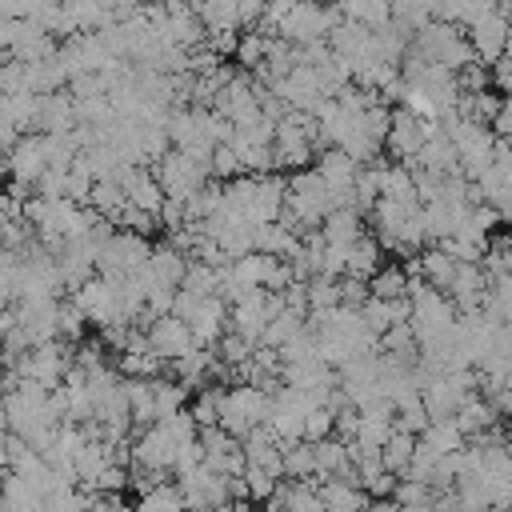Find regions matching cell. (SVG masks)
<instances>
[{
	"mask_svg": "<svg viewBox=\"0 0 512 512\" xmlns=\"http://www.w3.org/2000/svg\"><path fill=\"white\" fill-rule=\"evenodd\" d=\"M268 412H272V400L264 388H232L224 392L220 400V428L232 432L236 440H244L248 432H256L260 424H268Z\"/></svg>",
	"mask_w": 512,
	"mask_h": 512,
	"instance_id": "6da1fadb",
	"label": "cell"
},
{
	"mask_svg": "<svg viewBox=\"0 0 512 512\" xmlns=\"http://www.w3.org/2000/svg\"><path fill=\"white\" fill-rule=\"evenodd\" d=\"M176 476H180V480H176V488H180V496H184L188 512H216L220 504H228V500H232L228 476L212 472L208 464H196V468L176 472Z\"/></svg>",
	"mask_w": 512,
	"mask_h": 512,
	"instance_id": "7a4b0ae2",
	"label": "cell"
},
{
	"mask_svg": "<svg viewBox=\"0 0 512 512\" xmlns=\"http://www.w3.org/2000/svg\"><path fill=\"white\" fill-rule=\"evenodd\" d=\"M48 172V148H44V132H24L16 140V148L8 152V176H12V192L24 196V188H36L40 176Z\"/></svg>",
	"mask_w": 512,
	"mask_h": 512,
	"instance_id": "3957f363",
	"label": "cell"
},
{
	"mask_svg": "<svg viewBox=\"0 0 512 512\" xmlns=\"http://www.w3.org/2000/svg\"><path fill=\"white\" fill-rule=\"evenodd\" d=\"M204 176H208V164L200 156H188V152L164 156L156 168V180L172 200H188V196L204 192Z\"/></svg>",
	"mask_w": 512,
	"mask_h": 512,
	"instance_id": "277c9868",
	"label": "cell"
},
{
	"mask_svg": "<svg viewBox=\"0 0 512 512\" xmlns=\"http://www.w3.org/2000/svg\"><path fill=\"white\" fill-rule=\"evenodd\" d=\"M148 244L140 240V236H128V232H120V236H108L104 240V248H100V256H96V268H100V276L104 280H116V276H128V272H140L144 264H148Z\"/></svg>",
	"mask_w": 512,
	"mask_h": 512,
	"instance_id": "5b68a950",
	"label": "cell"
},
{
	"mask_svg": "<svg viewBox=\"0 0 512 512\" xmlns=\"http://www.w3.org/2000/svg\"><path fill=\"white\" fill-rule=\"evenodd\" d=\"M284 304L268 292V288H260V292H248V296H240L236 300V308H232V324H236V336H244V340H264V332H268V324H272V316L280 312Z\"/></svg>",
	"mask_w": 512,
	"mask_h": 512,
	"instance_id": "8992f818",
	"label": "cell"
},
{
	"mask_svg": "<svg viewBox=\"0 0 512 512\" xmlns=\"http://www.w3.org/2000/svg\"><path fill=\"white\" fill-rule=\"evenodd\" d=\"M72 300L80 304L84 320H92V324H124L120 320V304H116V288L104 276L100 280H84Z\"/></svg>",
	"mask_w": 512,
	"mask_h": 512,
	"instance_id": "52a82bcc",
	"label": "cell"
},
{
	"mask_svg": "<svg viewBox=\"0 0 512 512\" xmlns=\"http://www.w3.org/2000/svg\"><path fill=\"white\" fill-rule=\"evenodd\" d=\"M148 348L160 356V360H180L196 348V336L188 328V320L180 316H160L152 328H148Z\"/></svg>",
	"mask_w": 512,
	"mask_h": 512,
	"instance_id": "ba28073f",
	"label": "cell"
},
{
	"mask_svg": "<svg viewBox=\"0 0 512 512\" xmlns=\"http://www.w3.org/2000/svg\"><path fill=\"white\" fill-rule=\"evenodd\" d=\"M8 56H12V60H20V64L48 60V56H52V36H48V28H44V24H36V20H16V32H12Z\"/></svg>",
	"mask_w": 512,
	"mask_h": 512,
	"instance_id": "9c48e42d",
	"label": "cell"
},
{
	"mask_svg": "<svg viewBox=\"0 0 512 512\" xmlns=\"http://www.w3.org/2000/svg\"><path fill=\"white\" fill-rule=\"evenodd\" d=\"M320 496H324V508L328 512H360L372 496L356 484V476H332L320 484Z\"/></svg>",
	"mask_w": 512,
	"mask_h": 512,
	"instance_id": "30bf717a",
	"label": "cell"
},
{
	"mask_svg": "<svg viewBox=\"0 0 512 512\" xmlns=\"http://www.w3.org/2000/svg\"><path fill=\"white\" fill-rule=\"evenodd\" d=\"M412 456H416V440H412V432H392L388 436V444L380 448V460H384V468L392 472V476H404L408 468H412Z\"/></svg>",
	"mask_w": 512,
	"mask_h": 512,
	"instance_id": "8fae6325",
	"label": "cell"
},
{
	"mask_svg": "<svg viewBox=\"0 0 512 512\" xmlns=\"http://www.w3.org/2000/svg\"><path fill=\"white\" fill-rule=\"evenodd\" d=\"M284 476H288V480H308V476H316V444H312V440L284 444Z\"/></svg>",
	"mask_w": 512,
	"mask_h": 512,
	"instance_id": "7c38bea8",
	"label": "cell"
},
{
	"mask_svg": "<svg viewBox=\"0 0 512 512\" xmlns=\"http://www.w3.org/2000/svg\"><path fill=\"white\" fill-rule=\"evenodd\" d=\"M300 332H304L300 308H280V312L272 316L268 332H264V344H268V348H284V344H292V340H296Z\"/></svg>",
	"mask_w": 512,
	"mask_h": 512,
	"instance_id": "4fadbf2b",
	"label": "cell"
},
{
	"mask_svg": "<svg viewBox=\"0 0 512 512\" xmlns=\"http://www.w3.org/2000/svg\"><path fill=\"white\" fill-rule=\"evenodd\" d=\"M184 272H188V264L180 260V252L176 248H156L152 256H148V276L152 280H164V284H180L184 280Z\"/></svg>",
	"mask_w": 512,
	"mask_h": 512,
	"instance_id": "5bb4252c",
	"label": "cell"
},
{
	"mask_svg": "<svg viewBox=\"0 0 512 512\" xmlns=\"http://www.w3.org/2000/svg\"><path fill=\"white\" fill-rule=\"evenodd\" d=\"M136 512H188V504H184V496H180L176 484H156V488H148L140 496Z\"/></svg>",
	"mask_w": 512,
	"mask_h": 512,
	"instance_id": "9a60e30c",
	"label": "cell"
},
{
	"mask_svg": "<svg viewBox=\"0 0 512 512\" xmlns=\"http://www.w3.org/2000/svg\"><path fill=\"white\" fill-rule=\"evenodd\" d=\"M280 496H284L288 512H328L320 488H312V484H304V480H292L288 488H280Z\"/></svg>",
	"mask_w": 512,
	"mask_h": 512,
	"instance_id": "2e32d148",
	"label": "cell"
},
{
	"mask_svg": "<svg viewBox=\"0 0 512 512\" xmlns=\"http://www.w3.org/2000/svg\"><path fill=\"white\" fill-rule=\"evenodd\" d=\"M244 484H248V500H268V496H276V488H280V476L276 472H268V468H256V464H248L244 468Z\"/></svg>",
	"mask_w": 512,
	"mask_h": 512,
	"instance_id": "e0dca14e",
	"label": "cell"
},
{
	"mask_svg": "<svg viewBox=\"0 0 512 512\" xmlns=\"http://www.w3.org/2000/svg\"><path fill=\"white\" fill-rule=\"evenodd\" d=\"M308 300H312V308H316V312H328V308L340 300V288H336L328 276H324V280H312V288H308Z\"/></svg>",
	"mask_w": 512,
	"mask_h": 512,
	"instance_id": "ac0fdd59",
	"label": "cell"
},
{
	"mask_svg": "<svg viewBox=\"0 0 512 512\" xmlns=\"http://www.w3.org/2000/svg\"><path fill=\"white\" fill-rule=\"evenodd\" d=\"M56 324H60V336H80V328H84V312H80V304H76V300L60 304Z\"/></svg>",
	"mask_w": 512,
	"mask_h": 512,
	"instance_id": "d6986e66",
	"label": "cell"
},
{
	"mask_svg": "<svg viewBox=\"0 0 512 512\" xmlns=\"http://www.w3.org/2000/svg\"><path fill=\"white\" fill-rule=\"evenodd\" d=\"M204 364H208V352H200V348H192L188 356H180V360H176V368H180V376H184V380H196V376L204 372Z\"/></svg>",
	"mask_w": 512,
	"mask_h": 512,
	"instance_id": "ffe728a7",
	"label": "cell"
},
{
	"mask_svg": "<svg viewBox=\"0 0 512 512\" xmlns=\"http://www.w3.org/2000/svg\"><path fill=\"white\" fill-rule=\"evenodd\" d=\"M400 284H404L400 272H384V276H376V296H380V300H392V296L400 292Z\"/></svg>",
	"mask_w": 512,
	"mask_h": 512,
	"instance_id": "44dd1931",
	"label": "cell"
},
{
	"mask_svg": "<svg viewBox=\"0 0 512 512\" xmlns=\"http://www.w3.org/2000/svg\"><path fill=\"white\" fill-rule=\"evenodd\" d=\"M216 512H256V508H252L248 500H228V504H220Z\"/></svg>",
	"mask_w": 512,
	"mask_h": 512,
	"instance_id": "7402d4cb",
	"label": "cell"
},
{
	"mask_svg": "<svg viewBox=\"0 0 512 512\" xmlns=\"http://www.w3.org/2000/svg\"><path fill=\"white\" fill-rule=\"evenodd\" d=\"M0 472H8V432H0Z\"/></svg>",
	"mask_w": 512,
	"mask_h": 512,
	"instance_id": "603a6c76",
	"label": "cell"
}]
</instances>
